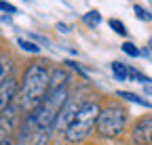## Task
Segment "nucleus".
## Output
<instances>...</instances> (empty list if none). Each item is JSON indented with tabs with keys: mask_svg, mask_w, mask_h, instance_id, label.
I'll return each instance as SVG.
<instances>
[{
	"mask_svg": "<svg viewBox=\"0 0 152 145\" xmlns=\"http://www.w3.org/2000/svg\"><path fill=\"white\" fill-rule=\"evenodd\" d=\"M51 93V76L42 63H32L21 82V107L28 112H36Z\"/></svg>",
	"mask_w": 152,
	"mask_h": 145,
	"instance_id": "1",
	"label": "nucleus"
},
{
	"mask_svg": "<svg viewBox=\"0 0 152 145\" xmlns=\"http://www.w3.org/2000/svg\"><path fill=\"white\" fill-rule=\"evenodd\" d=\"M68 103V90L66 86L59 88H51V93L47 95V99L42 101V105L38 107L36 112H32V120L38 126V131H49L51 126H55L57 118H59L61 110Z\"/></svg>",
	"mask_w": 152,
	"mask_h": 145,
	"instance_id": "2",
	"label": "nucleus"
},
{
	"mask_svg": "<svg viewBox=\"0 0 152 145\" xmlns=\"http://www.w3.org/2000/svg\"><path fill=\"white\" fill-rule=\"evenodd\" d=\"M99 114H102V112H99L97 103H93V101L83 103L80 110H78V114H76V118H74V122L68 126V131L64 133L66 139H68L70 143H78V141H83V139L93 131V126L97 124Z\"/></svg>",
	"mask_w": 152,
	"mask_h": 145,
	"instance_id": "3",
	"label": "nucleus"
},
{
	"mask_svg": "<svg viewBox=\"0 0 152 145\" xmlns=\"http://www.w3.org/2000/svg\"><path fill=\"white\" fill-rule=\"evenodd\" d=\"M125 124H127V112L121 105H108L99 114L97 133L106 139H112V137H118L125 131Z\"/></svg>",
	"mask_w": 152,
	"mask_h": 145,
	"instance_id": "4",
	"label": "nucleus"
},
{
	"mask_svg": "<svg viewBox=\"0 0 152 145\" xmlns=\"http://www.w3.org/2000/svg\"><path fill=\"white\" fill-rule=\"evenodd\" d=\"M133 143L135 145H152V116L142 118L133 128Z\"/></svg>",
	"mask_w": 152,
	"mask_h": 145,
	"instance_id": "5",
	"label": "nucleus"
},
{
	"mask_svg": "<svg viewBox=\"0 0 152 145\" xmlns=\"http://www.w3.org/2000/svg\"><path fill=\"white\" fill-rule=\"evenodd\" d=\"M78 110H80V105L78 103H74V101H68L66 103V107L61 110V114H59V118H57V122H55V128H59V131H68V126L74 122V118H76V114H78Z\"/></svg>",
	"mask_w": 152,
	"mask_h": 145,
	"instance_id": "6",
	"label": "nucleus"
},
{
	"mask_svg": "<svg viewBox=\"0 0 152 145\" xmlns=\"http://www.w3.org/2000/svg\"><path fill=\"white\" fill-rule=\"evenodd\" d=\"M15 93H17V80L13 76H9L7 80H0V110H7Z\"/></svg>",
	"mask_w": 152,
	"mask_h": 145,
	"instance_id": "7",
	"label": "nucleus"
},
{
	"mask_svg": "<svg viewBox=\"0 0 152 145\" xmlns=\"http://www.w3.org/2000/svg\"><path fill=\"white\" fill-rule=\"evenodd\" d=\"M118 97H123L125 101H129V103H137V105H142V107H148V110H152V103L150 101H146V99H142V97H137L135 93H129V90H118L116 93Z\"/></svg>",
	"mask_w": 152,
	"mask_h": 145,
	"instance_id": "8",
	"label": "nucleus"
},
{
	"mask_svg": "<svg viewBox=\"0 0 152 145\" xmlns=\"http://www.w3.org/2000/svg\"><path fill=\"white\" fill-rule=\"evenodd\" d=\"M110 67H112V74H114V78H116V80H127V78H129V67L123 65L121 61H112Z\"/></svg>",
	"mask_w": 152,
	"mask_h": 145,
	"instance_id": "9",
	"label": "nucleus"
},
{
	"mask_svg": "<svg viewBox=\"0 0 152 145\" xmlns=\"http://www.w3.org/2000/svg\"><path fill=\"white\" fill-rule=\"evenodd\" d=\"M85 23H87V25H91V27L99 25V23H102V15H99L97 11H89V13L85 15Z\"/></svg>",
	"mask_w": 152,
	"mask_h": 145,
	"instance_id": "10",
	"label": "nucleus"
},
{
	"mask_svg": "<svg viewBox=\"0 0 152 145\" xmlns=\"http://www.w3.org/2000/svg\"><path fill=\"white\" fill-rule=\"evenodd\" d=\"M133 11H135V15H137V19H142V21H150L152 19V15L144 9V6H140V4H135L133 6Z\"/></svg>",
	"mask_w": 152,
	"mask_h": 145,
	"instance_id": "11",
	"label": "nucleus"
},
{
	"mask_svg": "<svg viewBox=\"0 0 152 145\" xmlns=\"http://www.w3.org/2000/svg\"><path fill=\"white\" fill-rule=\"evenodd\" d=\"M123 53H125V55H129V57H140V50L135 48V44H133V42H125V44H123Z\"/></svg>",
	"mask_w": 152,
	"mask_h": 145,
	"instance_id": "12",
	"label": "nucleus"
},
{
	"mask_svg": "<svg viewBox=\"0 0 152 145\" xmlns=\"http://www.w3.org/2000/svg\"><path fill=\"white\" fill-rule=\"evenodd\" d=\"M110 27L116 32V34H121V36H127V30H125V23L123 21H118V19H110Z\"/></svg>",
	"mask_w": 152,
	"mask_h": 145,
	"instance_id": "13",
	"label": "nucleus"
},
{
	"mask_svg": "<svg viewBox=\"0 0 152 145\" xmlns=\"http://www.w3.org/2000/svg\"><path fill=\"white\" fill-rule=\"evenodd\" d=\"M17 44L21 46L23 50H30V53H38V50H40L36 44H32V42H28V40H23V38H19V40H17Z\"/></svg>",
	"mask_w": 152,
	"mask_h": 145,
	"instance_id": "14",
	"label": "nucleus"
},
{
	"mask_svg": "<svg viewBox=\"0 0 152 145\" xmlns=\"http://www.w3.org/2000/svg\"><path fill=\"white\" fill-rule=\"evenodd\" d=\"M0 9H2L4 13H15V6H11L9 2H4V0H2V4H0Z\"/></svg>",
	"mask_w": 152,
	"mask_h": 145,
	"instance_id": "15",
	"label": "nucleus"
},
{
	"mask_svg": "<svg viewBox=\"0 0 152 145\" xmlns=\"http://www.w3.org/2000/svg\"><path fill=\"white\" fill-rule=\"evenodd\" d=\"M57 30H59V32H70L66 23H57Z\"/></svg>",
	"mask_w": 152,
	"mask_h": 145,
	"instance_id": "16",
	"label": "nucleus"
},
{
	"mask_svg": "<svg viewBox=\"0 0 152 145\" xmlns=\"http://www.w3.org/2000/svg\"><path fill=\"white\" fill-rule=\"evenodd\" d=\"M146 93H148V95H152V86H146Z\"/></svg>",
	"mask_w": 152,
	"mask_h": 145,
	"instance_id": "17",
	"label": "nucleus"
},
{
	"mask_svg": "<svg viewBox=\"0 0 152 145\" xmlns=\"http://www.w3.org/2000/svg\"><path fill=\"white\" fill-rule=\"evenodd\" d=\"M0 145H11V143H9L7 139H2V143H0Z\"/></svg>",
	"mask_w": 152,
	"mask_h": 145,
	"instance_id": "18",
	"label": "nucleus"
},
{
	"mask_svg": "<svg viewBox=\"0 0 152 145\" xmlns=\"http://www.w3.org/2000/svg\"><path fill=\"white\" fill-rule=\"evenodd\" d=\"M148 46H150V50H152V38H150V40H148Z\"/></svg>",
	"mask_w": 152,
	"mask_h": 145,
	"instance_id": "19",
	"label": "nucleus"
}]
</instances>
